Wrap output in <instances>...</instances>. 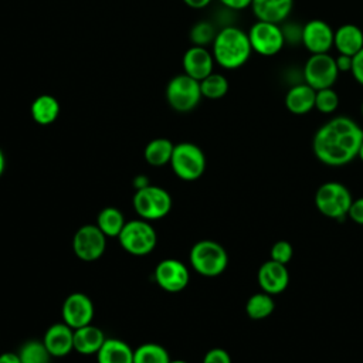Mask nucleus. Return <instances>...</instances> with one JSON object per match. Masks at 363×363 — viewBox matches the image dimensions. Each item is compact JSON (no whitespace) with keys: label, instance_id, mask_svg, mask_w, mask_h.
I'll use <instances>...</instances> for the list:
<instances>
[{"label":"nucleus","instance_id":"1","mask_svg":"<svg viewBox=\"0 0 363 363\" xmlns=\"http://www.w3.org/2000/svg\"><path fill=\"white\" fill-rule=\"evenodd\" d=\"M363 143V129L347 116H335L313 135L312 150L328 166H343L357 157Z\"/></svg>","mask_w":363,"mask_h":363},{"label":"nucleus","instance_id":"2","mask_svg":"<svg viewBox=\"0 0 363 363\" xmlns=\"http://www.w3.org/2000/svg\"><path fill=\"white\" fill-rule=\"evenodd\" d=\"M211 52L214 61L225 69L242 67L252 54L248 33L234 26L221 28L211 44Z\"/></svg>","mask_w":363,"mask_h":363},{"label":"nucleus","instance_id":"3","mask_svg":"<svg viewBox=\"0 0 363 363\" xmlns=\"http://www.w3.org/2000/svg\"><path fill=\"white\" fill-rule=\"evenodd\" d=\"M353 201L349 189L339 182H326L315 193V206L319 213L333 220H345Z\"/></svg>","mask_w":363,"mask_h":363},{"label":"nucleus","instance_id":"4","mask_svg":"<svg viewBox=\"0 0 363 363\" xmlns=\"http://www.w3.org/2000/svg\"><path fill=\"white\" fill-rule=\"evenodd\" d=\"M228 255L221 244L213 240L197 241L190 250V265L204 277H217L227 268Z\"/></svg>","mask_w":363,"mask_h":363},{"label":"nucleus","instance_id":"5","mask_svg":"<svg viewBox=\"0 0 363 363\" xmlns=\"http://www.w3.org/2000/svg\"><path fill=\"white\" fill-rule=\"evenodd\" d=\"M170 166L179 179L193 182L203 176L206 170V156L197 145L180 142L174 145Z\"/></svg>","mask_w":363,"mask_h":363},{"label":"nucleus","instance_id":"6","mask_svg":"<svg viewBox=\"0 0 363 363\" xmlns=\"http://www.w3.org/2000/svg\"><path fill=\"white\" fill-rule=\"evenodd\" d=\"M122 248L132 255H147L156 247V231L147 220L126 221L118 235Z\"/></svg>","mask_w":363,"mask_h":363},{"label":"nucleus","instance_id":"7","mask_svg":"<svg viewBox=\"0 0 363 363\" xmlns=\"http://www.w3.org/2000/svg\"><path fill=\"white\" fill-rule=\"evenodd\" d=\"M167 104L177 112H190L201 101L200 82L184 72L173 77L166 86Z\"/></svg>","mask_w":363,"mask_h":363},{"label":"nucleus","instance_id":"8","mask_svg":"<svg viewBox=\"0 0 363 363\" xmlns=\"http://www.w3.org/2000/svg\"><path fill=\"white\" fill-rule=\"evenodd\" d=\"M133 207L143 220H159L172 208L170 194L159 186H145L133 196Z\"/></svg>","mask_w":363,"mask_h":363},{"label":"nucleus","instance_id":"9","mask_svg":"<svg viewBox=\"0 0 363 363\" xmlns=\"http://www.w3.org/2000/svg\"><path fill=\"white\" fill-rule=\"evenodd\" d=\"M337 75L339 69L336 67V61L332 55H329V52L311 54L302 69L303 82H306L315 91L332 88L337 79Z\"/></svg>","mask_w":363,"mask_h":363},{"label":"nucleus","instance_id":"10","mask_svg":"<svg viewBox=\"0 0 363 363\" xmlns=\"http://www.w3.org/2000/svg\"><path fill=\"white\" fill-rule=\"evenodd\" d=\"M248 38L252 51L262 57L277 55L285 45L282 27L279 24L259 20L251 26Z\"/></svg>","mask_w":363,"mask_h":363},{"label":"nucleus","instance_id":"11","mask_svg":"<svg viewBox=\"0 0 363 363\" xmlns=\"http://www.w3.org/2000/svg\"><path fill=\"white\" fill-rule=\"evenodd\" d=\"M106 248V235L96 224H85L77 230L72 238L74 254L82 261L101 258Z\"/></svg>","mask_w":363,"mask_h":363},{"label":"nucleus","instance_id":"12","mask_svg":"<svg viewBox=\"0 0 363 363\" xmlns=\"http://www.w3.org/2000/svg\"><path fill=\"white\" fill-rule=\"evenodd\" d=\"M155 279L163 291L180 292L187 286L190 275L187 267L182 261L167 258L156 265Z\"/></svg>","mask_w":363,"mask_h":363},{"label":"nucleus","instance_id":"13","mask_svg":"<svg viewBox=\"0 0 363 363\" xmlns=\"http://www.w3.org/2000/svg\"><path fill=\"white\" fill-rule=\"evenodd\" d=\"M335 31L329 23L313 18L302 27V45L311 54H326L333 47Z\"/></svg>","mask_w":363,"mask_h":363},{"label":"nucleus","instance_id":"14","mask_svg":"<svg viewBox=\"0 0 363 363\" xmlns=\"http://www.w3.org/2000/svg\"><path fill=\"white\" fill-rule=\"evenodd\" d=\"M62 322L72 329L89 325L94 319L92 301L82 292H74L62 303Z\"/></svg>","mask_w":363,"mask_h":363},{"label":"nucleus","instance_id":"15","mask_svg":"<svg viewBox=\"0 0 363 363\" xmlns=\"http://www.w3.org/2000/svg\"><path fill=\"white\" fill-rule=\"evenodd\" d=\"M214 62L216 61L213 52L208 51L207 47L200 45H191L190 48H187L182 58L184 74L197 81L204 79L213 72Z\"/></svg>","mask_w":363,"mask_h":363},{"label":"nucleus","instance_id":"16","mask_svg":"<svg viewBox=\"0 0 363 363\" xmlns=\"http://www.w3.org/2000/svg\"><path fill=\"white\" fill-rule=\"evenodd\" d=\"M258 285L269 295H278L284 292L289 284V272L285 264L268 259L258 269Z\"/></svg>","mask_w":363,"mask_h":363},{"label":"nucleus","instance_id":"17","mask_svg":"<svg viewBox=\"0 0 363 363\" xmlns=\"http://www.w3.org/2000/svg\"><path fill=\"white\" fill-rule=\"evenodd\" d=\"M52 357L67 356L74 349V329L65 322L51 325L43 339Z\"/></svg>","mask_w":363,"mask_h":363},{"label":"nucleus","instance_id":"18","mask_svg":"<svg viewBox=\"0 0 363 363\" xmlns=\"http://www.w3.org/2000/svg\"><path fill=\"white\" fill-rule=\"evenodd\" d=\"M250 7L257 20L281 24L289 17L294 0H252Z\"/></svg>","mask_w":363,"mask_h":363},{"label":"nucleus","instance_id":"19","mask_svg":"<svg viewBox=\"0 0 363 363\" xmlns=\"http://www.w3.org/2000/svg\"><path fill=\"white\" fill-rule=\"evenodd\" d=\"M316 91L306 82L292 85L285 95V106L294 115H305L315 108Z\"/></svg>","mask_w":363,"mask_h":363},{"label":"nucleus","instance_id":"20","mask_svg":"<svg viewBox=\"0 0 363 363\" xmlns=\"http://www.w3.org/2000/svg\"><path fill=\"white\" fill-rule=\"evenodd\" d=\"M333 47L339 54L353 57L363 48V30L352 23L340 26L335 31Z\"/></svg>","mask_w":363,"mask_h":363},{"label":"nucleus","instance_id":"21","mask_svg":"<svg viewBox=\"0 0 363 363\" xmlns=\"http://www.w3.org/2000/svg\"><path fill=\"white\" fill-rule=\"evenodd\" d=\"M104 332L94 325L74 329V350L81 354H96L105 342Z\"/></svg>","mask_w":363,"mask_h":363},{"label":"nucleus","instance_id":"22","mask_svg":"<svg viewBox=\"0 0 363 363\" xmlns=\"http://www.w3.org/2000/svg\"><path fill=\"white\" fill-rule=\"evenodd\" d=\"M96 360L98 363H133V349L121 339H105Z\"/></svg>","mask_w":363,"mask_h":363},{"label":"nucleus","instance_id":"23","mask_svg":"<svg viewBox=\"0 0 363 363\" xmlns=\"http://www.w3.org/2000/svg\"><path fill=\"white\" fill-rule=\"evenodd\" d=\"M30 112L35 123L51 125L60 115V104L52 95L43 94L33 101Z\"/></svg>","mask_w":363,"mask_h":363},{"label":"nucleus","instance_id":"24","mask_svg":"<svg viewBox=\"0 0 363 363\" xmlns=\"http://www.w3.org/2000/svg\"><path fill=\"white\" fill-rule=\"evenodd\" d=\"M173 149H174V145L169 139L156 138L146 145L143 156L150 166L160 167V166H164L166 163H170Z\"/></svg>","mask_w":363,"mask_h":363},{"label":"nucleus","instance_id":"25","mask_svg":"<svg viewBox=\"0 0 363 363\" xmlns=\"http://www.w3.org/2000/svg\"><path fill=\"white\" fill-rule=\"evenodd\" d=\"M125 223L122 211L116 207H105L96 217V225L106 237H118Z\"/></svg>","mask_w":363,"mask_h":363},{"label":"nucleus","instance_id":"26","mask_svg":"<svg viewBox=\"0 0 363 363\" xmlns=\"http://www.w3.org/2000/svg\"><path fill=\"white\" fill-rule=\"evenodd\" d=\"M274 309H275V302L272 299V295L264 291L251 295L245 303V312L254 320L268 318L274 312Z\"/></svg>","mask_w":363,"mask_h":363},{"label":"nucleus","instance_id":"27","mask_svg":"<svg viewBox=\"0 0 363 363\" xmlns=\"http://www.w3.org/2000/svg\"><path fill=\"white\" fill-rule=\"evenodd\" d=\"M133 363H170V356L162 345L143 343L133 350Z\"/></svg>","mask_w":363,"mask_h":363},{"label":"nucleus","instance_id":"28","mask_svg":"<svg viewBox=\"0 0 363 363\" xmlns=\"http://www.w3.org/2000/svg\"><path fill=\"white\" fill-rule=\"evenodd\" d=\"M201 95L208 99H220L228 92V81L218 72H211L204 79L199 81Z\"/></svg>","mask_w":363,"mask_h":363},{"label":"nucleus","instance_id":"29","mask_svg":"<svg viewBox=\"0 0 363 363\" xmlns=\"http://www.w3.org/2000/svg\"><path fill=\"white\" fill-rule=\"evenodd\" d=\"M18 357L21 363H50L51 354L47 350L44 342L28 340L21 346Z\"/></svg>","mask_w":363,"mask_h":363},{"label":"nucleus","instance_id":"30","mask_svg":"<svg viewBox=\"0 0 363 363\" xmlns=\"http://www.w3.org/2000/svg\"><path fill=\"white\" fill-rule=\"evenodd\" d=\"M216 35H217V31H216L214 26L207 20L197 21L191 27L190 34H189L193 45H200V47H207L208 44H213Z\"/></svg>","mask_w":363,"mask_h":363},{"label":"nucleus","instance_id":"31","mask_svg":"<svg viewBox=\"0 0 363 363\" xmlns=\"http://www.w3.org/2000/svg\"><path fill=\"white\" fill-rule=\"evenodd\" d=\"M339 106V95L332 88H323L316 91L315 96V109L320 113L329 115L333 113Z\"/></svg>","mask_w":363,"mask_h":363},{"label":"nucleus","instance_id":"32","mask_svg":"<svg viewBox=\"0 0 363 363\" xmlns=\"http://www.w3.org/2000/svg\"><path fill=\"white\" fill-rule=\"evenodd\" d=\"M269 255L272 261H277V262H281V264H288L294 255V248L291 245V242L285 241V240H279L277 241L272 247H271V251H269Z\"/></svg>","mask_w":363,"mask_h":363},{"label":"nucleus","instance_id":"33","mask_svg":"<svg viewBox=\"0 0 363 363\" xmlns=\"http://www.w3.org/2000/svg\"><path fill=\"white\" fill-rule=\"evenodd\" d=\"M203 363H231V357L227 350L221 347H213L204 354Z\"/></svg>","mask_w":363,"mask_h":363},{"label":"nucleus","instance_id":"34","mask_svg":"<svg viewBox=\"0 0 363 363\" xmlns=\"http://www.w3.org/2000/svg\"><path fill=\"white\" fill-rule=\"evenodd\" d=\"M350 72H352L353 78L356 79V82L363 85V48L357 54L353 55Z\"/></svg>","mask_w":363,"mask_h":363},{"label":"nucleus","instance_id":"35","mask_svg":"<svg viewBox=\"0 0 363 363\" xmlns=\"http://www.w3.org/2000/svg\"><path fill=\"white\" fill-rule=\"evenodd\" d=\"M347 217L352 218V221H354L356 224L363 225V197L354 199L352 201Z\"/></svg>","mask_w":363,"mask_h":363},{"label":"nucleus","instance_id":"36","mask_svg":"<svg viewBox=\"0 0 363 363\" xmlns=\"http://www.w3.org/2000/svg\"><path fill=\"white\" fill-rule=\"evenodd\" d=\"M302 27H299V26L295 27L294 24H286L285 27H282L285 43H294L295 41V43L302 44Z\"/></svg>","mask_w":363,"mask_h":363},{"label":"nucleus","instance_id":"37","mask_svg":"<svg viewBox=\"0 0 363 363\" xmlns=\"http://www.w3.org/2000/svg\"><path fill=\"white\" fill-rule=\"evenodd\" d=\"M335 61H336V67H337L339 72H350L353 57L345 55V54H339V55L335 58Z\"/></svg>","mask_w":363,"mask_h":363},{"label":"nucleus","instance_id":"38","mask_svg":"<svg viewBox=\"0 0 363 363\" xmlns=\"http://www.w3.org/2000/svg\"><path fill=\"white\" fill-rule=\"evenodd\" d=\"M224 7L230 10H244L251 6L252 0H218Z\"/></svg>","mask_w":363,"mask_h":363},{"label":"nucleus","instance_id":"39","mask_svg":"<svg viewBox=\"0 0 363 363\" xmlns=\"http://www.w3.org/2000/svg\"><path fill=\"white\" fill-rule=\"evenodd\" d=\"M0 363H21L18 353H13V352H6L0 354Z\"/></svg>","mask_w":363,"mask_h":363},{"label":"nucleus","instance_id":"40","mask_svg":"<svg viewBox=\"0 0 363 363\" xmlns=\"http://www.w3.org/2000/svg\"><path fill=\"white\" fill-rule=\"evenodd\" d=\"M183 3L191 9H204L211 3V0H183Z\"/></svg>","mask_w":363,"mask_h":363},{"label":"nucleus","instance_id":"41","mask_svg":"<svg viewBox=\"0 0 363 363\" xmlns=\"http://www.w3.org/2000/svg\"><path fill=\"white\" fill-rule=\"evenodd\" d=\"M4 169H6V157H4L3 150L0 149V177H1V174L4 172Z\"/></svg>","mask_w":363,"mask_h":363},{"label":"nucleus","instance_id":"42","mask_svg":"<svg viewBox=\"0 0 363 363\" xmlns=\"http://www.w3.org/2000/svg\"><path fill=\"white\" fill-rule=\"evenodd\" d=\"M357 157L363 162V143H362V146H360V150H359V155H357Z\"/></svg>","mask_w":363,"mask_h":363},{"label":"nucleus","instance_id":"43","mask_svg":"<svg viewBox=\"0 0 363 363\" xmlns=\"http://www.w3.org/2000/svg\"><path fill=\"white\" fill-rule=\"evenodd\" d=\"M170 363H189V362L182 360V359H176V360H170Z\"/></svg>","mask_w":363,"mask_h":363},{"label":"nucleus","instance_id":"44","mask_svg":"<svg viewBox=\"0 0 363 363\" xmlns=\"http://www.w3.org/2000/svg\"><path fill=\"white\" fill-rule=\"evenodd\" d=\"M362 115H363V102H362Z\"/></svg>","mask_w":363,"mask_h":363}]
</instances>
